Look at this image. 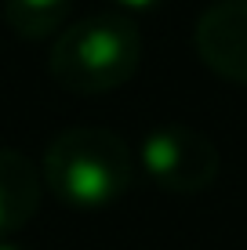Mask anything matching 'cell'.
I'll return each instance as SVG.
<instances>
[{"instance_id": "cell-1", "label": "cell", "mask_w": 247, "mask_h": 250, "mask_svg": "<svg viewBox=\"0 0 247 250\" xmlns=\"http://www.w3.org/2000/svg\"><path fill=\"white\" fill-rule=\"evenodd\" d=\"M142 65V29L124 11H102L66 25L51 47L47 69L73 94L116 91Z\"/></svg>"}, {"instance_id": "cell-2", "label": "cell", "mask_w": 247, "mask_h": 250, "mask_svg": "<svg viewBox=\"0 0 247 250\" xmlns=\"http://www.w3.org/2000/svg\"><path fill=\"white\" fill-rule=\"evenodd\" d=\"M40 178L69 207H106L127 192L135 156L127 142L106 127H69L47 145Z\"/></svg>"}, {"instance_id": "cell-3", "label": "cell", "mask_w": 247, "mask_h": 250, "mask_svg": "<svg viewBox=\"0 0 247 250\" xmlns=\"http://www.w3.org/2000/svg\"><path fill=\"white\" fill-rule=\"evenodd\" d=\"M138 160L153 182L175 196L203 192L218 178V167H222L218 145L203 131H193V127H182V124H167L149 131L142 138Z\"/></svg>"}, {"instance_id": "cell-4", "label": "cell", "mask_w": 247, "mask_h": 250, "mask_svg": "<svg viewBox=\"0 0 247 250\" xmlns=\"http://www.w3.org/2000/svg\"><path fill=\"white\" fill-rule=\"evenodd\" d=\"M200 62L229 83H247V0H215L193 29Z\"/></svg>"}, {"instance_id": "cell-5", "label": "cell", "mask_w": 247, "mask_h": 250, "mask_svg": "<svg viewBox=\"0 0 247 250\" xmlns=\"http://www.w3.org/2000/svg\"><path fill=\"white\" fill-rule=\"evenodd\" d=\"M44 178L29 156L15 149H0V236H11L29 225L40 207Z\"/></svg>"}, {"instance_id": "cell-6", "label": "cell", "mask_w": 247, "mask_h": 250, "mask_svg": "<svg viewBox=\"0 0 247 250\" xmlns=\"http://www.w3.org/2000/svg\"><path fill=\"white\" fill-rule=\"evenodd\" d=\"M73 0H4V19L19 37L44 40L55 29H62Z\"/></svg>"}, {"instance_id": "cell-7", "label": "cell", "mask_w": 247, "mask_h": 250, "mask_svg": "<svg viewBox=\"0 0 247 250\" xmlns=\"http://www.w3.org/2000/svg\"><path fill=\"white\" fill-rule=\"evenodd\" d=\"M116 7H120V11H157L160 4H164V0H113Z\"/></svg>"}, {"instance_id": "cell-8", "label": "cell", "mask_w": 247, "mask_h": 250, "mask_svg": "<svg viewBox=\"0 0 247 250\" xmlns=\"http://www.w3.org/2000/svg\"><path fill=\"white\" fill-rule=\"evenodd\" d=\"M0 250H19V247H11V243H0Z\"/></svg>"}]
</instances>
